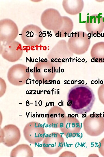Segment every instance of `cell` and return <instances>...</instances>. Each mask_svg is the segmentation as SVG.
<instances>
[{
  "label": "cell",
  "mask_w": 104,
  "mask_h": 157,
  "mask_svg": "<svg viewBox=\"0 0 104 157\" xmlns=\"http://www.w3.org/2000/svg\"><path fill=\"white\" fill-rule=\"evenodd\" d=\"M97 93L99 101L104 105V84H102L99 87Z\"/></svg>",
  "instance_id": "cell-12"
},
{
  "label": "cell",
  "mask_w": 104,
  "mask_h": 157,
  "mask_svg": "<svg viewBox=\"0 0 104 157\" xmlns=\"http://www.w3.org/2000/svg\"><path fill=\"white\" fill-rule=\"evenodd\" d=\"M51 69H49L47 70V72H49L50 73L51 72Z\"/></svg>",
  "instance_id": "cell-16"
},
{
  "label": "cell",
  "mask_w": 104,
  "mask_h": 157,
  "mask_svg": "<svg viewBox=\"0 0 104 157\" xmlns=\"http://www.w3.org/2000/svg\"><path fill=\"white\" fill-rule=\"evenodd\" d=\"M29 67H28V69H27L26 70H25V71L26 72H29Z\"/></svg>",
  "instance_id": "cell-14"
},
{
  "label": "cell",
  "mask_w": 104,
  "mask_h": 157,
  "mask_svg": "<svg viewBox=\"0 0 104 157\" xmlns=\"http://www.w3.org/2000/svg\"><path fill=\"white\" fill-rule=\"evenodd\" d=\"M103 18L101 16L97 14L91 15L88 18V21L92 26V34L95 33L98 35L103 31L104 28Z\"/></svg>",
  "instance_id": "cell-10"
},
{
  "label": "cell",
  "mask_w": 104,
  "mask_h": 157,
  "mask_svg": "<svg viewBox=\"0 0 104 157\" xmlns=\"http://www.w3.org/2000/svg\"><path fill=\"white\" fill-rule=\"evenodd\" d=\"M103 22H104V17L103 18Z\"/></svg>",
  "instance_id": "cell-31"
},
{
  "label": "cell",
  "mask_w": 104,
  "mask_h": 157,
  "mask_svg": "<svg viewBox=\"0 0 104 157\" xmlns=\"http://www.w3.org/2000/svg\"><path fill=\"white\" fill-rule=\"evenodd\" d=\"M47 70H48L47 69H45L44 70V72H47Z\"/></svg>",
  "instance_id": "cell-22"
},
{
  "label": "cell",
  "mask_w": 104,
  "mask_h": 157,
  "mask_svg": "<svg viewBox=\"0 0 104 157\" xmlns=\"http://www.w3.org/2000/svg\"><path fill=\"white\" fill-rule=\"evenodd\" d=\"M40 61L41 62H44V59L43 58L41 59L40 60Z\"/></svg>",
  "instance_id": "cell-25"
},
{
  "label": "cell",
  "mask_w": 104,
  "mask_h": 157,
  "mask_svg": "<svg viewBox=\"0 0 104 157\" xmlns=\"http://www.w3.org/2000/svg\"><path fill=\"white\" fill-rule=\"evenodd\" d=\"M66 117L62 109L57 106H54L49 110L47 114V122L50 127L53 128H60L65 121Z\"/></svg>",
  "instance_id": "cell-8"
},
{
  "label": "cell",
  "mask_w": 104,
  "mask_h": 157,
  "mask_svg": "<svg viewBox=\"0 0 104 157\" xmlns=\"http://www.w3.org/2000/svg\"><path fill=\"white\" fill-rule=\"evenodd\" d=\"M39 63L40 62V61H39Z\"/></svg>",
  "instance_id": "cell-33"
},
{
  "label": "cell",
  "mask_w": 104,
  "mask_h": 157,
  "mask_svg": "<svg viewBox=\"0 0 104 157\" xmlns=\"http://www.w3.org/2000/svg\"><path fill=\"white\" fill-rule=\"evenodd\" d=\"M35 81L33 79L32 80V81L33 82V84H34V81Z\"/></svg>",
  "instance_id": "cell-27"
},
{
  "label": "cell",
  "mask_w": 104,
  "mask_h": 157,
  "mask_svg": "<svg viewBox=\"0 0 104 157\" xmlns=\"http://www.w3.org/2000/svg\"><path fill=\"white\" fill-rule=\"evenodd\" d=\"M60 129L67 138L75 137L80 132L81 125L79 120L71 116H66Z\"/></svg>",
  "instance_id": "cell-7"
},
{
  "label": "cell",
  "mask_w": 104,
  "mask_h": 157,
  "mask_svg": "<svg viewBox=\"0 0 104 157\" xmlns=\"http://www.w3.org/2000/svg\"><path fill=\"white\" fill-rule=\"evenodd\" d=\"M44 61L46 63L47 61V58H45L44 59Z\"/></svg>",
  "instance_id": "cell-21"
},
{
  "label": "cell",
  "mask_w": 104,
  "mask_h": 157,
  "mask_svg": "<svg viewBox=\"0 0 104 157\" xmlns=\"http://www.w3.org/2000/svg\"><path fill=\"white\" fill-rule=\"evenodd\" d=\"M42 81H41V80H39V83H39V86L40 85V84H42Z\"/></svg>",
  "instance_id": "cell-15"
},
{
  "label": "cell",
  "mask_w": 104,
  "mask_h": 157,
  "mask_svg": "<svg viewBox=\"0 0 104 157\" xmlns=\"http://www.w3.org/2000/svg\"><path fill=\"white\" fill-rule=\"evenodd\" d=\"M44 84V78L43 79V84Z\"/></svg>",
  "instance_id": "cell-29"
},
{
  "label": "cell",
  "mask_w": 104,
  "mask_h": 157,
  "mask_svg": "<svg viewBox=\"0 0 104 157\" xmlns=\"http://www.w3.org/2000/svg\"><path fill=\"white\" fill-rule=\"evenodd\" d=\"M44 83L45 84H47V80H46L44 81Z\"/></svg>",
  "instance_id": "cell-26"
},
{
  "label": "cell",
  "mask_w": 104,
  "mask_h": 157,
  "mask_svg": "<svg viewBox=\"0 0 104 157\" xmlns=\"http://www.w3.org/2000/svg\"><path fill=\"white\" fill-rule=\"evenodd\" d=\"M90 54L96 63H104V42L96 43L92 47Z\"/></svg>",
  "instance_id": "cell-11"
},
{
  "label": "cell",
  "mask_w": 104,
  "mask_h": 157,
  "mask_svg": "<svg viewBox=\"0 0 104 157\" xmlns=\"http://www.w3.org/2000/svg\"><path fill=\"white\" fill-rule=\"evenodd\" d=\"M39 83V81H38V80H36L35 81V83H36V84H38V83Z\"/></svg>",
  "instance_id": "cell-20"
},
{
  "label": "cell",
  "mask_w": 104,
  "mask_h": 157,
  "mask_svg": "<svg viewBox=\"0 0 104 157\" xmlns=\"http://www.w3.org/2000/svg\"><path fill=\"white\" fill-rule=\"evenodd\" d=\"M64 138L59 133L52 132L46 135L42 143L43 149L47 154H57L63 147Z\"/></svg>",
  "instance_id": "cell-4"
},
{
  "label": "cell",
  "mask_w": 104,
  "mask_h": 157,
  "mask_svg": "<svg viewBox=\"0 0 104 157\" xmlns=\"http://www.w3.org/2000/svg\"><path fill=\"white\" fill-rule=\"evenodd\" d=\"M44 133L42 125L36 122L27 124L23 130L25 139L32 144L38 143L42 141L44 138Z\"/></svg>",
  "instance_id": "cell-5"
},
{
  "label": "cell",
  "mask_w": 104,
  "mask_h": 157,
  "mask_svg": "<svg viewBox=\"0 0 104 157\" xmlns=\"http://www.w3.org/2000/svg\"><path fill=\"white\" fill-rule=\"evenodd\" d=\"M92 90L87 85L77 84L69 90L67 106L79 114H85L91 110L95 100Z\"/></svg>",
  "instance_id": "cell-1"
},
{
  "label": "cell",
  "mask_w": 104,
  "mask_h": 157,
  "mask_svg": "<svg viewBox=\"0 0 104 157\" xmlns=\"http://www.w3.org/2000/svg\"><path fill=\"white\" fill-rule=\"evenodd\" d=\"M37 72H40V69H37Z\"/></svg>",
  "instance_id": "cell-19"
},
{
  "label": "cell",
  "mask_w": 104,
  "mask_h": 157,
  "mask_svg": "<svg viewBox=\"0 0 104 157\" xmlns=\"http://www.w3.org/2000/svg\"><path fill=\"white\" fill-rule=\"evenodd\" d=\"M43 49L44 50H45L47 49V47L46 46H44L43 47Z\"/></svg>",
  "instance_id": "cell-17"
},
{
  "label": "cell",
  "mask_w": 104,
  "mask_h": 157,
  "mask_svg": "<svg viewBox=\"0 0 104 157\" xmlns=\"http://www.w3.org/2000/svg\"><path fill=\"white\" fill-rule=\"evenodd\" d=\"M30 84H31V81H30Z\"/></svg>",
  "instance_id": "cell-32"
},
{
  "label": "cell",
  "mask_w": 104,
  "mask_h": 157,
  "mask_svg": "<svg viewBox=\"0 0 104 157\" xmlns=\"http://www.w3.org/2000/svg\"><path fill=\"white\" fill-rule=\"evenodd\" d=\"M54 61V60L53 58H52L51 60V61L52 62H53Z\"/></svg>",
  "instance_id": "cell-18"
},
{
  "label": "cell",
  "mask_w": 104,
  "mask_h": 157,
  "mask_svg": "<svg viewBox=\"0 0 104 157\" xmlns=\"http://www.w3.org/2000/svg\"><path fill=\"white\" fill-rule=\"evenodd\" d=\"M33 69H30V72H33Z\"/></svg>",
  "instance_id": "cell-24"
},
{
  "label": "cell",
  "mask_w": 104,
  "mask_h": 157,
  "mask_svg": "<svg viewBox=\"0 0 104 157\" xmlns=\"http://www.w3.org/2000/svg\"><path fill=\"white\" fill-rule=\"evenodd\" d=\"M99 150L100 154L104 157V138L99 142Z\"/></svg>",
  "instance_id": "cell-13"
},
{
  "label": "cell",
  "mask_w": 104,
  "mask_h": 157,
  "mask_svg": "<svg viewBox=\"0 0 104 157\" xmlns=\"http://www.w3.org/2000/svg\"><path fill=\"white\" fill-rule=\"evenodd\" d=\"M2 130V142L4 144L8 147L12 146L19 141L20 133L17 126L14 125H8Z\"/></svg>",
  "instance_id": "cell-9"
},
{
  "label": "cell",
  "mask_w": 104,
  "mask_h": 157,
  "mask_svg": "<svg viewBox=\"0 0 104 157\" xmlns=\"http://www.w3.org/2000/svg\"><path fill=\"white\" fill-rule=\"evenodd\" d=\"M37 67H36V72H37Z\"/></svg>",
  "instance_id": "cell-28"
},
{
  "label": "cell",
  "mask_w": 104,
  "mask_h": 157,
  "mask_svg": "<svg viewBox=\"0 0 104 157\" xmlns=\"http://www.w3.org/2000/svg\"><path fill=\"white\" fill-rule=\"evenodd\" d=\"M83 124L84 131L90 136H97L104 131V118L101 114L93 112L85 118Z\"/></svg>",
  "instance_id": "cell-2"
},
{
  "label": "cell",
  "mask_w": 104,
  "mask_h": 157,
  "mask_svg": "<svg viewBox=\"0 0 104 157\" xmlns=\"http://www.w3.org/2000/svg\"><path fill=\"white\" fill-rule=\"evenodd\" d=\"M5 23L4 19L0 21V40L4 42H9L16 38L18 30L16 25L12 20L7 19Z\"/></svg>",
  "instance_id": "cell-6"
},
{
  "label": "cell",
  "mask_w": 104,
  "mask_h": 157,
  "mask_svg": "<svg viewBox=\"0 0 104 157\" xmlns=\"http://www.w3.org/2000/svg\"><path fill=\"white\" fill-rule=\"evenodd\" d=\"M34 72L35 73V67H34Z\"/></svg>",
  "instance_id": "cell-30"
},
{
  "label": "cell",
  "mask_w": 104,
  "mask_h": 157,
  "mask_svg": "<svg viewBox=\"0 0 104 157\" xmlns=\"http://www.w3.org/2000/svg\"><path fill=\"white\" fill-rule=\"evenodd\" d=\"M42 31L38 26L30 24L25 26L21 33V38L23 42L30 46H35L39 44L42 41Z\"/></svg>",
  "instance_id": "cell-3"
},
{
  "label": "cell",
  "mask_w": 104,
  "mask_h": 157,
  "mask_svg": "<svg viewBox=\"0 0 104 157\" xmlns=\"http://www.w3.org/2000/svg\"><path fill=\"white\" fill-rule=\"evenodd\" d=\"M93 35L94 37H96L97 35V34L96 33H95L93 34Z\"/></svg>",
  "instance_id": "cell-23"
}]
</instances>
